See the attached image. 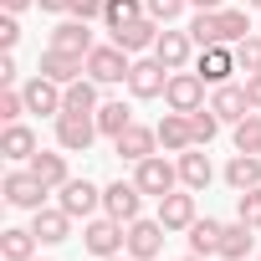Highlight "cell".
Segmentation results:
<instances>
[{
  "instance_id": "obj_1",
  "label": "cell",
  "mask_w": 261,
  "mask_h": 261,
  "mask_svg": "<svg viewBox=\"0 0 261 261\" xmlns=\"http://www.w3.org/2000/svg\"><path fill=\"white\" fill-rule=\"evenodd\" d=\"M82 246H87V256H123L128 251V225L123 220H113V215H92L87 225H82Z\"/></svg>"
},
{
  "instance_id": "obj_2",
  "label": "cell",
  "mask_w": 261,
  "mask_h": 261,
  "mask_svg": "<svg viewBox=\"0 0 261 261\" xmlns=\"http://www.w3.org/2000/svg\"><path fill=\"white\" fill-rule=\"evenodd\" d=\"M128 72H134V57H128L118 41H108V46H92V51H87V77H92L97 87L128 82Z\"/></svg>"
},
{
  "instance_id": "obj_3",
  "label": "cell",
  "mask_w": 261,
  "mask_h": 261,
  "mask_svg": "<svg viewBox=\"0 0 261 261\" xmlns=\"http://www.w3.org/2000/svg\"><path fill=\"white\" fill-rule=\"evenodd\" d=\"M134 185H139L144 195L164 200L169 190H179V164H169L164 154H149V159H139V164H134Z\"/></svg>"
},
{
  "instance_id": "obj_4",
  "label": "cell",
  "mask_w": 261,
  "mask_h": 261,
  "mask_svg": "<svg viewBox=\"0 0 261 261\" xmlns=\"http://www.w3.org/2000/svg\"><path fill=\"white\" fill-rule=\"evenodd\" d=\"M97 139V113H57V144L67 154H87Z\"/></svg>"
},
{
  "instance_id": "obj_5",
  "label": "cell",
  "mask_w": 261,
  "mask_h": 261,
  "mask_svg": "<svg viewBox=\"0 0 261 261\" xmlns=\"http://www.w3.org/2000/svg\"><path fill=\"white\" fill-rule=\"evenodd\" d=\"M164 87H169V67L149 51V57H139L134 62V72H128V92H134V97H164Z\"/></svg>"
},
{
  "instance_id": "obj_6",
  "label": "cell",
  "mask_w": 261,
  "mask_h": 261,
  "mask_svg": "<svg viewBox=\"0 0 261 261\" xmlns=\"http://www.w3.org/2000/svg\"><path fill=\"white\" fill-rule=\"evenodd\" d=\"M0 190H6V205H16V210H41V205H46V195H51L31 169H11Z\"/></svg>"
},
{
  "instance_id": "obj_7",
  "label": "cell",
  "mask_w": 261,
  "mask_h": 261,
  "mask_svg": "<svg viewBox=\"0 0 261 261\" xmlns=\"http://www.w3.org/2000/svg\"><path fill=\"white\" fill-rule=\"evenodd\" d=\"M164 102H169V113H195V108H205V77H200V72H169Z\"/></svg>"
},
{
  "instance_id": "obj_8",
  "label": "cell",
  "mask_w": 261,
  "mask_h": 261,
  "mask_svg": "<svg viewBox=\"0 0 261 261\" xmlns=\"http://www.w3.org/2000/svg\"><path fill=\"white\" fill-rule=\"evenodd\" d=\"M164 236H169V230H164L159 215H154V220H144V215L128 220V256H134V261H154V256L164 251Z\"/></svg>"
},
{
  "instance_id": "obj_9",
  "label": "cell",
  "mask_w": 261,
  "mask_h": 261,
  "mask_svg": "<svg viewBox=\"0 0 261 261\" xmlns=\"http://www.w3.org/2000/svg\"><path fill=\"white\" fill-rule=\"evenodd\" d=\"M21 92H26V113L57 118V113L67 108V87H62V82H51V77H41V72H36V77H31Z\"/></svg>"
},
{
  "instance_id": "obj_10",
  "label": "cell",
  "mask_w": 261,
  "mask_h": 261,
  "mask_svg": "<svg viewBox=\"0 0 261 261\" xmlns=\"http://www.w3.org/2000/svg\"><path fill=\"white\" fill-rule=\"evenodd\" d=\"M57 205H62L72 220H92V210L102 205V190H97L92 179H67V185L57 190Z\"/></svg>"
},
{
  "instance_id": "obj_11",
  "label": "cell",
  "mask_w": 261,
  "mask_h": 261,
  "mask_svg": "<svg viewBox=\"0 0 261 261\" xmlns=\"http://www.w3.org/2000/svg\"><path fill=\"white\" fill-rule=\"evenodd\" d=\"M139 210H144V190L134 185V179H118V185H108L102 190V215H113V220H139Z\"/></svg>"
},
{
  "instance_id": "obj_12",
  "label": "cell",
  "mask_w": 261,
  "mask_h": 261,
  "mask_svg": "<svg viewBox=\"0 0 261 261\" xmlns=\"http://www.w3.org/2000/svg\"><path fill=\"white\" fill-rule=\"evenodd\" d=\"M154 149H159V128H144V123H128L123 134L113 139V154H118V159H128V164L149 159Z\"/></svg>"
},
{
  "instance_id": "obj_13",
  "label": "cell",
  "mask_w": 261,
  "mask_h": 261,
  "mask_svg": "<svg viewBox=\"0 0 261 261\" xmlns=\"http://www.w3.org/2000/svg\"><path fill=\"white\" fill-rule=\"evenodd\" d=\"M154 57H159L169 72H185V67H190V57H195V41H190V31H174V26H164V31H159V41H154Z\"/></svg>"
},
{
  "instance_id": "obj_14",
  "label": "cell",
  "mask_w": 261,
  "mask_h": 261,
  "mask_svg": "<svg viewBox=\"0 0 261 261\" xmlns=\"http://www.w3.org/2000/svg\"><path fill=\"white\" fill-rule=\"evenodd\" d=\"M36 72H41V77H51V82H62V87H72V82L87 72V57H72V51L46 46V51H41V62H36Z\"/></svg>"
},
{
  "instance_id": "obj_15",
  "label": "cell",
  "mask_w": 261,
  "mask_h": 261,
  "mask_svg": "<svg viewBox=\"0 0 261 261\" xmlns=\"http://www.w3.org/2000/svg\"><path fill=\"white\" fill-rule=\"evenodd\" d=\"M195 72H200L210 87L230 82V72H241V67H236V46H200V57H195Z\"/></svg>"
},
{
  "instance_id": "obj_16",
  "label": "cell",
  "mask_w": 261,
  "mask_h": 261,
  "mask_svg": "<svg viewBox=\"0 0 261 261\" xmlns=\"http://www.w3.org/2000/svg\"><path fill=\"white\" fill-rule=\"evenodd\" d=\"M31 230H36L41 246H62L72 236V215L62 205H41V210H31Z\"/></svg>"
},
{
  "instance_id": "obj_17",
  "label": "cell",
  "mask_w": 261,
  "mask_h": 261,
  "mask_svg": "<svg viewBox=\"0 0 261 261\" xmlns=\"http://www.w3.org/2000/svg\"><path fill=\"white\" fill-rule=\"evenodd\" d=\"M159 220H164V230H190L200 220L195 215V190H169L159 200Z\"/></svg>"
},
{
  "instance_id": "obj_18",
  "label": "cell",
  "mask_w": 261,
  "mask_h": 261,
  "mask_svg": "<svg viewBox=\"0 0 261 261\" xmlns=\"http://www.w3.org/2000/svg\"><path fill=\"white\" fill-rule=\"evenodd\" d=\"M174 164H179V185H185V190H195V195H200V190H210L215 164H210V154H200V144H195V149H185Z\"/></svg>"
},
{
  "instance_id": "obj_19",
  "label": "cell",
  "mask_w": 261,
  "mask_h": 261,
  "mask_svg": "<svg viewBox=\"0 0 261 261\" xmlns=\"http://www.w3.org/2000/svg\"><path fill=\"white\" fill-rule=\"evenodd\" d=\"M159 21L154 16H139V21H128V26H118L113 31V41L123 46V51H154V41H159Z\"/></svg>"
},
{
  "instance_id": "obj_20",
  "label": "cell",
  "mask_w": 261,
  "mask_h": 261,
  "mask_svg": "<svg viewBox=\"0 0 261 261\" xmlns=\"http://www.w3.org/2000/svg\"><path fill=\"white\" fill-rule=\"evenodd\" d=\"M210 108H215V118H220V123H230V128H236V123L251 113V97H246V87L220 82V87H215V97H210Z\"/></svg>"
},
{
  "instance_id": "obj_21",
  "label": "cell",
  "mask_w": 261,
  "mask_h": 261,
  "mask_svg": "<svg viewBox=\"0 0 261 261\" xmlns=\"http://www.w3.org/2000/svg\"><path fill=\"white\" fill-rule=\"evenodd\" d=\"M36 134H31V128L26 123H6V134H0V154H6L11 164H31L36 159Z\"/></svg>"
},
{
  "instance_id": "obj_22",
  "label": "cell",
  "mask_w": 261,
  "mask_h": 261,
  "mask_svg": "<svg viewBox=\"0 0 261 261\" xmlns=\"http://www.w3.org/2000/svg\"><path fill=\"white\" fill-rule=\"evenodd\" d=\"M154 128H159V144H164L169 154H185V149H195V134H190V113H164Z\"/></svg>"
},
{
  "instance_id": "obj_23",
  "label": "cell",
  "mask_w": 261,
  "mask_h": 261,
  "mask_svg": "<svg viewBox=\"0 0 261 261\" xmlns=\"http://www.w3.org/2000/svg\"><path fill=\"white\" fill-rule=\"evenodd\" d=\"M51 46H57V51H72V57H87L97 41H92L87 21H77V16H72V21H62V26L51 31Z\"/></svg>"
},
{
  "instance_id": "obj_24",
  "label": "cell",
  "mask_w": 261,
  "mask_h": 261,
  "mask_svg": "<svg viewBox=\"0 0 261 261\" xmlns=\"http://www.w3.org/2000/svg\"><path fill=\"white\" fill-rule=\"evenodd\" d=\"M26 169H31L46 190H62V185L72 179V174H67V154H51V149H36V159H31Z\"/></svg>"
},
{
  "instance_id": "obj_25",
  "label": "cell",
  "mask_w": 261,
  "mask_h": 261,
  "mask_svg": "<svg viewBox=\"0 0 261 261\" xmlns=\"http://www.w3.org/2000/svg\"><path fill=\"white\" fill-rule=\"evenodd\" d=\"M251 246H256V230H251L246 220H230V225L220 230V251H215V256H225V261H246Z\"/></svg>"
},
{
  "instance_id": "obj_26",
  "label": "cell",
  "mask_w": 261,
  "mask_h": 261,
  "mask_svg": "<svg viewBox=\"0 0 261 261\" xmlns=\"http://www.w3.org/2000/svg\"><path fill=\"white\" fill-rule=\"evenodd\" d=\"M225 185L241 195V190H256L261 185V154H236L230 164H225Z\"/></svg>"
},
{
  "instance_id": "obj_27",
  "label": "cell",
  "mask_w": 261,
  "mask_h": 261,
  "mask_svg": "<svg viewBox=\"0 0 261 261\" xmlns=\"http://www.w3.org/2000/svg\"><path fill=\"white\" fill-rule=\"evenodd\" d=\"M36 246H41V241H36V230H31V225H26V230H21V225L0 230V256H6V261H31V256H36Z\"/></svg>"
},
{
  "instance_id": "obj_28",
  "label": "cell",
  "mask_w": 261,
  "mask_h": 261,
  "mask_svg": "<svg viewBox=\"0 0 261 261\" xmlns=\"http://www.w3.org/2000/svg\"><path fill=\"white\" fill-rule=\"evenodd\" d=\"M102 102H97V82L92 77H77L72 87H67V108L62 113H97Z\"/></svg>"
},
{
  "instance_id": "obj_29",
  "label": "cell",
  "mask_w": 261,
  "mask_h": 261,
  "mask_svg": "<svg viewBox=\"0 0 261 261\" xmlns=\"http://www.w3.org/2000/svg\"><path fill=\"white\" fill-rule=\"evenodd\" d=\"M220 230H225L220 220H195L190 225V251L195 256H215L220 251Z\"/></svg>"
},
{
  "instance_id": "obj_30",
  "label": "cell",
  "mask_w": 261,
  "mask_h": 261,
  "mask_svg": "<svg viewBox=\"0 0 261 261\" xmlns=\"http://www.w3.org/2000/svg\"><path fill=\"white\" fill-rule=\"evenodd\" d=\"M215 16H220V41H225V46H236V41H246V36H251V21H246V11H236V6H220Z\"/></svg>"
},
{
  "instance_id": "obj_31",
  "label": "cell",
  "mask_w": 261,
  "mask_h": 261,
  "mask_svg": "<svg viewBox=\"0 0 261 261\" xmlns=\"http://www.w3.org/2000/svg\"><path fill=\"white\" fill-rule=\"evenodd\" d=\"M190 41H195V46H225V41H220V16H215V11H195Z\"/></svg>"
},
{
  "instance_id": "obj_32",
  "label": "cell",
  "mask_w": 261,
  "mask_h": 261,
  "mask_svg": "<svg viewBox=\"0 0 261 261\" xmlns=\"http://www.w3.org/2000/svg\"><path fill=\"white\" fill-rule=\"evenodd\" d=\"M128 123H134V108H123V102H102V108H97V134L118 139Z\"/></svg>"
},
{
  "instance_id": "obj_33",
  "label": "cell",
  "mask_w": 261,
  "mask_h": 261,
  "mask_svg": "<svg viewBox=\"0 0 261 261\" xmlns=\"http://www.w3.org/2000/svg\"><path fill=\"white\" fill-rule=\"evenodd\" d=\"M236 154H261V113H246L236 123Z\"/></svg>"
},
{
  "instance_id": "obj_34",
  "label": "cell",
  "mask_w": 261,
  "mask_h": 261,
  "mask_svg": "<svg viewBox=\"0 0 261 261\" xmlns=\"http://www.w3.org/2000/svg\"><path fill=\"white\" fill-rule=\"evenodd\" d=\"M139 16H149L144 0H108V11H102L108 31H118V26H128V21H139Z\"/></svg>"
},
{
  "instance_id": "obj_35",
  "label": "cell",
  "mask_w": 261,
  "mask_h": 261,
  "mask_svg": "<svg viewBox=\"0 0 261 261\" xmlns=\"http://www.w3.org/2000/svg\"><path fill=\"white\" fill-rule=\"evenodd\" d=\"M190 134H195V144H200V149H205V144L220 134V118H215V108H210V102L190 113Z\"/></svg>"
},
{
  "instance_id": "obj_36",
  "label": "cell",
  "mask_w": 261,
  "mask_h": 261,
  "mask_svg": "<svg viewBox=\"0 0 261 261\" xmlns=\"http://www.w3.org/2000/svg\"><path fill=\"white\" fill-rule=\"evenodd\" d=\"M236 220H246L251 230H261V185H256V190H241V195H236Z\"/></svg>"
},
{
  "instance_id": "obj_37",
  "label": "cell",
  "mask_w": 261,
  "mask_h": 261,
  "mask_svg": "<svg viewBox=\"0 0 261 261\" xmlns=\"http://www.w3.org/2000/svg\"><path fill=\"white\" fill-rule=\"evenodd\" d=\"M236 67L251 77V72H261V36H246V41H236Z\"/></svg>"
},
{
  "instance_id": "obj_38",
  "label": "cell",
  "mask_w": 261,
  "mask_h": 261,
  "mask_svg": "<svg viewBox=\"0 0 261 261\" xmlns=\"http://www.w3.org/2000/svg\"><path fill=\"white\" fill-rule=\"evenodd\" d=\"M185 6H190V0H144V11H149L159 26H174V21L185 16Z\"/></svg>"
},
{
  "instance_id": "obj_39",
  "label": "cell",
  "mask_w": 261,
  "mask_h": 261,
  "mask_svg": "<svg viewBox=\"0 0 261 261\" xmlns=\"http://www.w3.org/2000/svg\"><path fill=\"white\" fill-rule=\"evenodd\" d=\"M21 113H26V92H21V87H6V92H0V118H6V123H21Z\"/></svg>"
},
{
  "instance_id": "obj_40",
  "label": "cell",
  "mask_w": 261,
  "mask_h": 261,
  "mask_svg": "<svg viewBox=\"0 0 261 261\" xmlns=\"http://www.w3.org/2000/svg\"><path fill=\"white\" fill-rule=\"evenodd\" d=\"M102 11H108V0H72L67 16H77V21H102Z\"/></svg>"
},
{
  "instance_id": "obj_41",
  "label": "cell",
  "mask_w": 261,
  "mask_h": 261,
  "mask_svg": "<svg viewBox=\"0 0 261 261\" xmlns=\"http://www.w3.org/2000/svg\"><path fill=\"white\" fill-rule=\"evenodd\" d=\"M16 41H21V21H16V16L6 11V16H0V46H6V51H11Z\"/></svg>"
},
{
  "instance_id": "obj_42",
  "label": "cell",
  "mask_w": 261,
  "mask_h": 261,
  "mask_svg": "<svg viewBox=\"0 0 261 261\" xmlns=\"http://www.w3.org/2000/svg\"><path fill=\"white\" fill-rule=\"evenodd\" d=\"M16 77H21V67H16V57L6 51V57H0V87H16Z\"/></svg>"
},
{
  "instance_id": "obj_43",
  "label": "cell",
  "mask_w": 261,
  "mask_h": 261,
  "mask_svg": "<svg viewBox=\"0 0 261 261\" xmlns=\"http://www.w3.org/2000/svg\"><path fill=\"white\" fill-rule=\"evenodd\" d=\"M241 87H246V97H251V113H261V72H251Z\"/></svg>"
},
{
  "instance_id": "obj_44",
  "label": "cell",
  "mask_w": 261,
  "mask_h": 261,
  "mask_svg": "<svg viewBox=\"0 0 261 261\" xmlns=\"http://www.w3.org/2000/svg\"><path fill=\"white\" fill-rule=\"evenodd\" d=\"M41 11H51V16H62V11H72V0H36Z\"/></svg>"
},
{
  "instance_id": "obj_45",
  "label": "cell",
  "mask_w": 261,
  "mask_h": 261,
  "mask_svg": "<svg viewBox=\"0 0 261 261\" xmlns=\"http://www.w3.org/2000/svg\"><path fill=\"white\" fill-rule=\"evenodd\" d=\"M0 6H6V11H11V16H21V11H26V6H36V0H0Z\"/></svg>"
},
{
  "instance_id": "obj_46",
  "label": "cell",
  "mask_w": 261,
  "mask_h": 261,
  "mask_svg": "<svg viewBox=\"0 0 261 261\" xmlns=\"http://www.w3.org/2000/svg\"><path fill=\"white\" fill-rule=\"evenodd\" d=\"M195 11H220V0H190Z\"/></svg>"
},
{
  "instance_id": "obj_47",
  "label": "cell",
  "mask_w": 261,
  "mask_h": 261,
  "mask_svg": "<svg viewBox=\"0 0 261 261\" xmlns=\"http://www.w3.org/2000/svg\"><path fill=\"white\" fill-rule=\"evenodd\" d=\"M102 261H134V256H128V251H123V256H102Z\"/></svg>"
},
{
  "instance_id": "obj_48",
  "label": "cell",
  "mask_w": 261,
  "mask_h": 261,
  "mask_svg": "<svg viewBox=\"0 0 261 261\" xmlns=\"http://www.w3.org/2000/svg\"><path fill=\"white\" fill-rule=\"evenodd\" d=\"M185 261H210V256H195V251H190V256H185Z\"/></svg>"
},
{
  "instance_id": "obj_49",
  "label": "cell",
  "mask_w": 261,
  "mask_h": 261,
  "mask_svg": "<svg viewBox=\"0 0 261 261\" xmlns=\"http://www.w3.org/2000/svg\"><path fill=\"white\" fill-rule=\"evenodd\" d=\"M246 6H256V11H261V0H246Z\"/></svg>"
},
{
  "instance_id": "obj_50",
  "label": "cell",
  "mask_w": 261,
  "mask_h": 261,
  "mask_svg": "<svg viewBox=\"0 0 261 261\" xmlns=\"http://www.w3.org/2000/svg\"><path fill=\"white\" fill-rule=\"evenodd\" d=\"M31 261H46V256H31Z\"/></svg>"
}]
</instances>
